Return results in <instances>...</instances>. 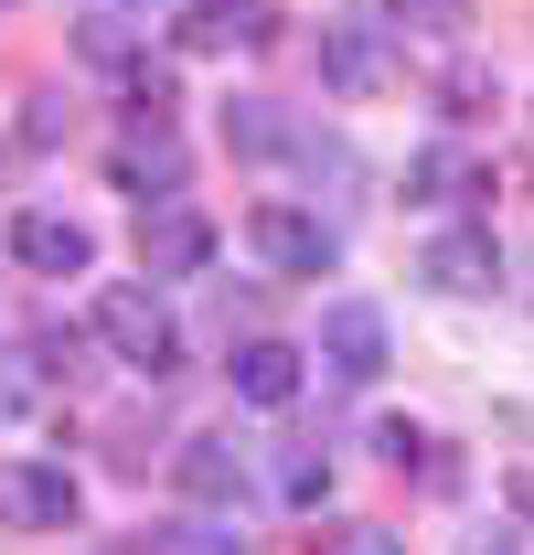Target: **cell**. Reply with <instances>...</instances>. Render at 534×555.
I'll list each match as a JSON object with an SVG mask.
<instances>
[{"label": "cell", "mask_w": 534, "mask_h": 555, "mask_svg": "<svg viewBox=\"0 0 534 555\" xmlns=\"http://www.w3.org/2000/svg\"><path fill=\"white\" fill-rule=\"evenodd\" d=\"M513 427H524V438H534V416H513Z\"/></svg>", "instance_id": "21"}, {"label": "cell", "mask_w": 534, "mask_h": 555, "mask_svg": "<svg viewBox=\"0 0 534 555\" xmlns=\"http://www.w3.org/2000/svg\"><path fill=\"white\" fill-rule=\"evenodd\" d=\"M161 555H246V534H236V524H171Z\"/></svg>", "instance_id": "18"}, {"label": "cell", "mask_w": 534, "mask_h": 555, "mask_svg": "<svg viewBox=\"0 0 534 555\" xmlns=\"http://www.w3.org/2000/svg\"><path fill=\"white\" fill-rule=\"evenodd\" d=\"M65 139V96H33V118H22V150H54Z\"/></svg>", "instance_id": "19"}, {"label": "cell", "mask_w": 534, "mask_h": 555, "mask_svg": "<svg viewBox=\"0 0 534 555\" xmlns=\"http://www.w3.org/2000/svg\"><path fill=\"white\" fill-rule=\"evenodd\" d=\"M0 524L11 534H65L75 524V481L43 460H0Z\"/></svg>", "instance_id": "4"}, {"label": "cell", "mask_w": 534, "mask_h": 555, "mask_svg": "<svg viewBox=\"0 0 534 555\" xmlns=\"http://www.w3.org/2000/svg\"><path fill=\"white\" fill-rule=\"evenodd\" d=\"M267 481H278V502H321V491H332V460H321V449H278Z\"/></svg>", "instance_id": "16"}, {"label": "cell", "mask_w": 534, "mask_h": 555, "mask_svg": "<svg viewBox=\"0 0 534 555\" xmlns=\"http://www.w3.org/2000/svg\"><path fill=\"white\" fill-rule=\"evenodd\" d=\"M203 257H214V224L182 204H150L139 214V278L161 288V278H203Z\"/></svg>", "instance_id": "5"}, {"label": "cell", "mask_w": 534, "mask_h": 555, "mask_svg": "<svg viewBox=\"0 0 534 555\" xmlns=\"http://www.w3.org/2000/svg\"><path fill=\"white\" fill-rule=\"evenodd\" d=\"M225 374H236L246 406H289V396H300V352H289V343H246Z\"/></svg>", "instance_id": "12"}, {"label": "cell", "mask_w": 534, "mask_h": 555, "mask_svg": "<svg viewBox=\"0 0 534 555\" xmlns=\"http://www.w3.org/2000/svg\"><path fill=\"white\" fill-rule=\"evenodd\" d=\"M118 193H139V204H171V193H182V139H171V118H150V129L118 150Z\"/></svg>", "instance_id": "10"}, {"label": "cell", "mask_w": 534, "mask_h": 555, "mask_svg": "<svg viewBox=\"0 0 534 555\" xmlns=\"http://www.w3.org/2000/svg\"><path fill=\"white\" fill-rule=\"evenodd\" d=\"M503 502H513V513H524V524H534V481H524V470H513V481H503Z\"/></svg>", "instance_id": "20"}, {"label": "cell", "mask_w": 534, "mask_h": 555, "mask_svg": "<svg viewBox=\"0 0 534 555\" xmlns=\"http://www.w3.org/2000/svg\"><path fill=\"white\" fill-rule=\"evenodd\" d=\"M171 43H182V54H236V43H267V11L257 0H193V11L171 22Z\"/></svg>", "instance_id": "9"}, {"label": "cell", "mask_w": 534, "mask_h": 555, "mask_svg": "<svg viewBox=\"0 0 534 555\" xmlns=\"http://www.w3.org/2000/svg\"><path fill=\"white\" fill-rule=\"evenodd\" d=\"M417 278H428V288H449V299H481V288H492V278H503V257H492V235H438V246H428V257H417Z\"/></svg>", "instance_id": "11"}, {"label": "cell", "mask_w": 534, "mask_h": 555, "mask_svg": "<svg viewBox=\"0 0 534 555\" xmlns=\"http://www.w3.org/2000/svg\"><path fill=\"white\" fill-rule=\"evenodd\" d=\"M171 481H182V502H203V513H236V502H246V449H236V438H182V449H171Z\"/></svg>", "instance_id": "7"}, {"label": "cell", "mask_w": 534, "mask_h": 555, "mask_svg": "<svg viewBox=\"0 0 534 555\" xmlns=\"http://www.w3.org/2000/svg\"><path fill=\"white\" fill-rule=\"evenodd\" d=\"M385 352H396V332H385L374 299H332V310H321V363H332L342 385H374Z\"/></svg>", "instance_id": "3"}, {"label": "cell", "mask_w": 534, "mask_h": 555, "mask_svg": "<svg viewBox=\"0 0 534 555\" xmlns=\"http://www.w3.org/2000/svg\"><path fill=\"white\" fill-rule=\"evenodd\" d=\"M225 150H246V160H267V150H289V118H278L267 96H236V107H225Z\"/></svg>", "instance_id": "15"}, {"label": "cell", "mask_w": 534, "mask_h": 555, "mask_svg": "<svg viewBox=\"0 0 534 555\" xmlns=\"http://www.w3.org/2000/svg\"><path fill=\"white\" fill-rule=\"evenodd\" d=\"M385 33H417V43H460L470 33V0H374Z\"/></svg>", "instance_id": "14"}, {"label": "cell", "mask_w": 534, "mask_h": 555, "mask_svg": "<svg viewBox=\"0 0 534 555\" xmlns=\"http://www.w3.org/2000/svg\"><path fill=\"white\" fill-rule=\"evenodd\" d=\"M246 246H257L278 278H321V268H332V224L300 214V204H257V214H246Z\"/></svg>", "instance_id": "2"}, {"label": "cell", "mask_w": 534, "mask_h": 555, "mask_svg": "<svg viewBox=\"0 0 534 555\" xmlns=\"http://www.w3.org/2000/svg\"><path fill=\"white\" fill-rule=\"evenodd\" d=\"M321 555H406V534H396V524H332Z\"/></svg>", "instance_id": "17"}, {"label": "cell", "mask_w": 534, "mask_h": 555, "mask_svg": "<svg viewBox=\"0 0 534 555\" xmlns=\"http://www.w3.org/2000/svg\"><path fill=\"white\" fill-rule=\"evenodd\" d=\"M97 343L118 352V363H139L150 385H171V374H182V321H171V310H161V288H139V278L97 288Z\"/></svg>", "instance_id": "1"}, {"label": "cell", "mask_w": 534, "mask_h": 555, "mask_svg": "<svg viewBox=\"0 0 534 555\" xmlns=\"http://www.w3.org/2000/svg\"><path fill=\"white\" fill-rule=\"evenodd\" d=\"M460 193H481V171H470L460 150H449V139H438V150H417V160H406V204H460Z\"/></svg>", "instance_id": "13"}, {"label": "cell", "mask_w": 534, "mask_h": 555, "mask_svg": "<svg viewBox=\"0 0 534 555\" xmlns=\"http://www.w3.org/2000/svg\"><path fill=\"white\" fill-rule=\"evenodd\" d=\"M321 75H332V96H374L385 86V22L364 11V22H332L321 33Z\"/></svg>", "instance_id": "8"}, {"label": "cell", "mask_w": 534, "mask_h": 555, "mask_svg": "<svg viewBox=\"0 0 534 555\" xmlns=\"http://www.w3.org/2000/svg\"><path fill=\"white\" fill-rule=\"evenodd\" d=\"M11 257L33 278H86L97 268V235H86L75 214H11Z\"/></svg>", "instance_id": "6"}, {"label": "cell", "mask_w": 534, "mask_h": 555, "mask_svg": "<svg viewBox=\"0 0 534 555\" xmlns=\"http://www.w3.org/2000/svg\"><path fill=\"white\" fill-rule=\"evenodd\" d=\"M129 11H150V0H129Z\"/></svg>", "instance_id": "22"}]
</instances>
